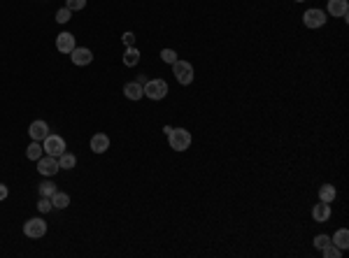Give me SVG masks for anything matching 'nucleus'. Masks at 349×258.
<instances>
[{"instance_id":"obj_1","label":"nucleus","mask_w":349,"mask_h":258,"mask_svg":"<svg viewBox=\"0 0 349 258\" xmlns=\"http://www.w3.org/2000/svg\"><path fill=\"white\" fill-rule=\"evenodd\" d=\"M142 91L149 100H163L165 95L170 93V88H168V82L163 79H149V82L142 84Z\"/></svg>"},{"instance_id":"obj_2","label":"nucleus","mask_w":349,"mask_h":258,"mask_svg":"<svg viewBox=\"0 0 349 258\" xmlns=\"http://www.w3.org/2000/svg\"><path fill=\"white\" fill-rule=\"evenodd\" d=\"M168 142H170V149L175 151H186L191 147V133L186 128H172L168 133Z\"/></svg>"},{"instance_id":"obj_3","label":"nucleus","mask_w":349,"mask_h":258,"mask_svg":"<svg viewBox=\"0 0 349 258\" xmlns=\"http://www.w3.org/2000/svg\"><path fill=\"white\" fill-rule=\"evenodd\" d=\"M172 72H175V77H177V82L182 84V86H189L191 82H193V65L189 63V61H175L172 63Z\"/></svg>"},{"instance_id":"obj_4","label":"nucleus","mask_w":349,"mask_h":258,"mask_svg":"<svg viewBox=\"0 0 349 258\" xmlns=\"http://www.w3.org/2000/svg\"><path fill=\"white\" fill-rule=\"evenodd\" d=\"M42 149H45L47 156L58 158L65 151V140L61 138V135H51V133H49V135L42 140Z\"/></svg>"},{"instance_id":"obj_5","label":"nucleus","mask_w":349,"mask_h":258,"mask_svg":"<svg viewBox=\"0 0 349 258\" xmlns=\"http://www.w3.org/2000/svg\"><path fill=\"white\" fill-rule=\"evenodd\" d=\"M24 233H26V237H33V239L42 237V235L47 233L45 219H28V221L24 223Z\"/></svg>"},{"instance_id":"obj_6","label":"nucleus","mask_w":349,"mask_h":258,"mask_svg":"<svg viewBox=\"0 0 349 258\" xmlns=\"http://www.w3.org/2000/svg\"><path fill=\"white\" fill-rule=\"evenodd\" d=\"M303 24L307 26V28H321V26L326 24V12L312 7V10H307V12L303 14Z\"/></svg>"},{"instance_id":"obj_7","label":"nucleus","mask_w":349,"mask_h":258,"mask_svg":"<svg viewBox=\"0 0 349 258\" xmlns=\"http://www.w3.org/2000/svg\"><path fill=\"white\" fill-rule=\"evenodd\" d=\"M58 170H61V168H58V158H54V156H42V158L38 161V172H40V175L54 177Z\"/></svg>"},{"instance_id":"obj_8","label":"nucleus","mask_w":349,"mask_h":258,"mask_svg":"<svg viewBox=\"0 0 349 258\" xmlns=\"http://www.w3.org/2000/svg\"><path fill=\"white\" fill-rule=\"evenodd\" d=\"M70 58H72V63H75V65L84 68V65H89L91 61H93V51L86 49V47H75L72 54H70Z\"/></svg>"},{"instance_id":"obj_9","label":"nucleus","mask_w":349,"mask_h":258,"mask_svg":"<svg viewBox=\"0 0 349 258\" xmlns=\"http://www.w3.org/2000/svg\"><path fill=\"white\" fill-rule=\"evenodd\" d=\"M75 35L72 33H61V35H56V49L61 51V54H72V49H75Z\"/></svg>"},{"instance_id":"obj_10","label":"nucleus","mask_w":349,"mask_h":258,"mask_svg":"<svg viewBox=\"0 0 349 258\" xmlns=\"http://www.w3.org/2000/svg\"><path fill=\"white\" fill-rule=\"evenodd\" d=\"M28 135H31L35 142H42V140L49 135V126H47L45 121H33L31 126H28Z\"/></svg>"},{"instance_id":"obj_11","label":"nucleus","mask_w":349,"mask_h":258,"mask_svg":"<svg viewBox=\"0 0 349 258\" xmlns=\"http://www.w3.org/2000/svg\"><path fill=\"white\" fill-rule=\"evenodd\" d=\"M109 149V138L105 133H95L93 138H91V151L93 154H105Z\"/></svg>"},{"instance_id":"obj_12","label":"nucleus","mask_w":349,"mask_h":258,"mask_svg":"<svg viewBox=\"0 0 349 258\" xmlns=\"http://www.w3.org/2000/svg\"><path fill=\"white\" fill-rule=\"evenodd\" d=\"M347 12H349L347 0H328V14L330 17H342V19H347Z\"/></svg>"},{"instance_id":"obj_13","label":"nucleus","mask_w":349,"mask_h":258,"mask_svg":"<svg viewBox=\"0 0 349 258\" xmlns=\"http://www.w3.org/2000/svg\"><path fill=\"white\" fill-rule=\"evenodd\" d=\"M312 219L317 221V223H324V221H328L330 219V205H328V202L319 200V205H314V209H312Z\"/></svg>"},{"instance_id":"obj_14","label":"nucleus","mask_w":349,"mask_h":258,"mask_svg":"<svg viewBox=\"0 0 349 258\" xmlns=\"http://www.w3.org/2000/svg\"><path fill=\"white\" fill-rule=\"evenodd\" d=\"M124 95H126L128 100H140V98H145L142 84L140 82H128L126 86H124Z\"/></svg>"},{"instance_id":"obj_15","label":"nucleus","mask_w":349,"mask_h":258,"mask_svg":"<svg viewBox=\"0 0 349 258\" xmlns=\"http://www.w3.org/2000/svg\"><path fill=\"white\" fill-rule=\"evenodd\" d=\"M335 198H337V191H335V186L333 184H324L321 189H319V200L321 202H335Z\"/></svg>"},{"instance_id":"obj_16","label":"nucleus","mask_w":349,"mask_h":258,"mask_svg":"<svg viewBox=\"0 0 349 258\" xmlns=\"http://www.w3.org/2000/svg\"><path fill=\"white\" fill-rule=\"evenodd\" d=\"M42 154H45L42 142H35V140H33L31 145H28V149H26V158H28V161H35V163L42 158Z\"/></svg>"},{"instance_id":"obj_17","label":"nucleus","mask_w":349,"mask_h":258,"mask_svg":"<svg viewBox=\"0 0 349 258\" xmlns=\"http://www.w3.org/2000/svg\"><path fill=\"white\" fill-rule=\"evenodd\" d=\"M330 242H333L337 249H342V251H344V249L349 246V230H347V228H340V230L330 237Z\"/></svg>"},{"instance_id":"obj_18","label":"nucleus","mask_w":349,"mask_h":258,"mask_svg":"<svg viewBox=\"0 0 349 258\" xmlns=\"http://www.w3.org/2000/svg\"><path fill=\"white\" fill-rule=\"evenodd\" d=\"M75 165H77L75 154H68V151H63V154L58 156V168H61V170H72Z\"/></svg>"},{"instance_id":"obj_19","label":"nucleus","mask_w":349,"mask_h":258,"mask_svg":"<svg viewBox=\"0 0 349 258\" xmlns=\"http://www.w3.org/2000/svg\"><path fill=\"white\" fill-rule=\"evenodd\" d=\"M51 205L56 209H65L70 205V195L68 193H61V191H56V193L51 195Z\"/></svg>"},{"instance_id":"obj_20","label":"nucleus","mask_w":349,"mask_h":258,"mask_svg":"<svg viewBox=\"0 0 349 258\" xmlns=\"http://www.w3.org/2000/svg\"><path fill=\"white\" fill-rule=\"evenodd\" d=\"M124 63H126L128 68L140 63V51L135 49V47H128V49H126V54H124Z\"/></svg>"},{"instance_id":"obj_21","label":"nucleus","mask_w":349,"mask_h":258,"mask_svg":"<svg viewBox=\"0 0 349 258\" xmlns=\"http://www.w3.org/2000/svg\"><path fill=\"white\" fill-rule=\"evenodd\" d=\"M321 253H324V258H340L342 256V249H337L333 242H328V244L321 249Z\"/></svg>"},{"instance_id":"obj_22","label":"nucleus","mask_w":349,"mask_h":258,"mask_svg":"<svg viewBox=\"0 0 349 258\" xmlns=\"http://www.w3.org/2000/svg\"><path fill=\"white\" fill-rule=\"evenodd\" d=\"M54 193H56V184H51V182L40 184V198H51Z\"/></svg>"},{"instance_id":"obj_23","label":"nucleus","mask_w":349,"mask_h":258,"mask_svg":"<svg viewBox=\"0 0 349 258\" xmlns=\"http://www.w3.org/2000/svg\"><path fill=\"white\" fill-rule=\"evenodd\" d=\"M65 7H68L70 12H79L86 7V0H65Z\"/></svg>"},{"instance_id":"obj_24","label":"nucleus","mask_w":349,"mask_h":258,"mask_svg":"<svg viewBox=\"0 0 349 258\" xmlns=\"http://www.w3.org/2000/svg\"><path fill=\"white\" fill-rule=\"evenodd\" d=\"M70 17H72V12H70L68 7H63V10H58L56 12V24H68Z\"/></svg>"},{"instance_id":"obj_25","label":"nucleus","mask_w":349,"mask_h":258,"mask_svg":"<svg viewBox=\"0 0 349 258\" xmlns=\"http://www.w3.org/2000/svg\"><path fill=\"white\" fill-rule=\"evenodd\" d=\"M38 209L42 212V214H47V212H51L54 209V205H51V198H40L38 202Z\"/></svg>"},{"instance_id":"obj_26","label":"nucleus","mask_w":349,"mask_h":258,"mask_svg":"<svg viewBox=\"0 0 349 258\" xmlns=\"http://www.w3.org/2000/svg\"><path fill=\"white\" fill-rule=\"evenodd\" d=\"M161 58H163V61H165V63H175V61H177V54H175V51H172V49H163V51H161Z\"/></svg>"},{"instance_id":"obj_27","label":"nucleus","mask_w":349,"mask_h":258,"mask_svg":"<svg viewBox=\"0 0 349 258\" xmlns=\"http://www.w3.org/2000/svg\"><path fill=\"white\" fill-rule=\"evenodd\" d=\"M328 242H330L328 235H317V237H314V246H317V249H324Z\"/></svg>"},{"instance_id":"obj_28","label":"nucleus","mask_w":349,"mask_h":258,"mask_svg":"<svg viewBox=\"0 0 349 258\" xmlns=\"http://www.w3.org/2000/svg\"><path fill=\"white\" fill-rule=\"evenodd\" d=\"M133 42H135L133 33H124V44H126V47H133Z\"/></svg>"},{"instance_id":"obj_29","label":"nucleus","mask_w":349,"mask_h":258,"mask_svg":"<svg viewBox=\"0 0 349 258\" xmlns=\"http://www.w3.org/2000/svg\"><path fill=\"white\" fill-rule=\"evenodd\" d=\"M7 193H10V191H7V186H5V184H0V200H5Z\"/></svg>"},{"instance_id":"obj_30","label":"nucleus","mask_w":349,"mask_h":258,"mask_svg":"<svg viewBox=\"0 0 349 258\" xmlns=\"http://www.w3.org/2000/svg\"><path fill=\"white\" fill-rule=\"evenodd\" d=\"M296 3H305V0H296Z\"/></svg>"}]
</instances>
